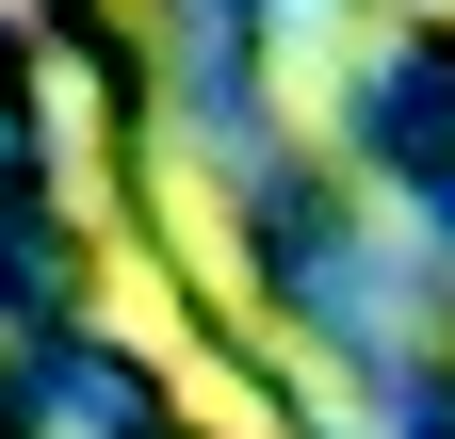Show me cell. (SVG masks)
Listing matches in <instances>:
<instances>
[{"instance_id": "obj_2", "label": "cell", "mask_w": 455, "mask_h": 439, "mask_svg": "<svg viewBox=\"0 0 455 439\" xmlns=\"http://www.w3.org/2000/svg\"><path fill=\"white\" fill-rule=\"evenodd\" d=\"M163 374H180V407H196L212 439H276V407H260V391H228V374H212L196 342H180V358H163Z\"/></svg>"}, {"instance_id": "obj_1", "label": "cell", "mask_w": 455, "mask_h": 439, "mask_svg": "<svg viewBox=\"0 0 455 439\" xmlns=\"http://www.w3.org/2000/svg\"><path fill=\"white\" fill-rule=\"evenodd\" d=\"M163 228H180V260H196V277H212V309H260V293H244V244H228V212H212L196 180L163 196Z\"/></svg>"}]
</instances>
